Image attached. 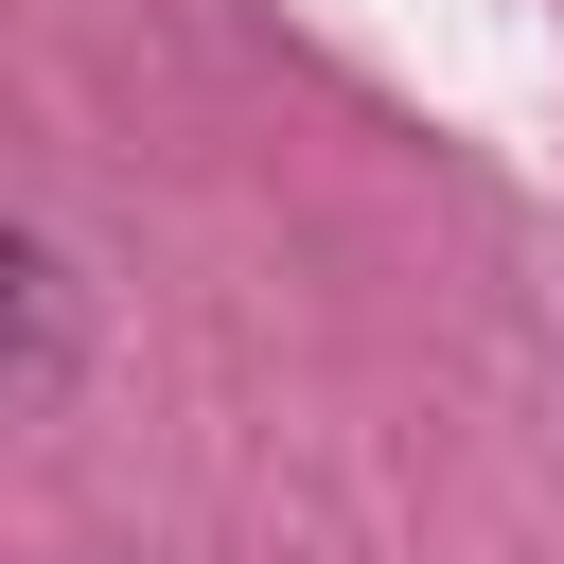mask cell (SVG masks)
<instances>
[{
	"label": "cell",
	"mask_w": 564,
	"mask_h": 564,
	"mask_svg": "<svg viewBox=\"0 0 564 564\" xmlns=\"http://www.w3.org/2000/svg\"><path fill=\"white\" fill-rule=\"evenodd\" d=\"M53 388H70V264H53V247H18V388H0V405L35 423Z\"/></svg>",
	"instance_id": "6da1fadb"
}]
</instances>
